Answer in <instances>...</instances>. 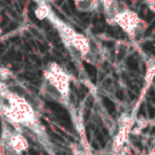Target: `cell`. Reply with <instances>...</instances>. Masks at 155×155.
<instances>
[{
    "mask_svg": "<svg viewBox=\"0 0 155 155\" xmlns=\"http://www.w3.org/2000/svg\"><path fill=\"white\" fill-rule=\"evenodd\" d=\"M35 14L38 18L48 19L52 24L53 27L56 29V31L59 32L63 44L65 45L69 53L75 59L96 64V52L91 48L90 40L85 35L79 34L70 26L65 24L57 16L54 15L50 8H48L47 6H39Z\"/></svg>",
    "mask_w": 155,
    "mask_h": 155,
    "instance_id": "obj_1",
    "label": "cell"
},
{
    "mask_svg": "<svg viewBox=\"0 0 155 155\" xmlns=\"http://www.w3.org/2000/svg\"><path fill=\"white\" fill-rule=\"evenodd\" d=\"M71 78L62 66L54 62L49 63L44 70L42 93L45 98L67 105L70 95Z\"/></svg>",
    "mask_w": 155,
    "mask_h": 155,
    "instance_id": "obj_2",
    "label": "cell"
},
{
    "mask_svg": "<svg viewBox=\"0 0 155 155\" xmlns=\"http://www.w3.org/2000/svg\"><path fill=\"white\" fill-rule=\"evenodd\" d=\"M0 109L6 119L14 125H24L29 127H36L37 120L34 109L21 97L2 90L0 93Z\"/></svg>",
    "mask_w": 155,
    "mask_h": 155,
    "instance_id": "obj_3",
    "label": "cell"
},
{
    "mask_svg": "<svg viewBox=\"0 0 155 155\" xmlns=\"http://www.w3.org/2000/svg\"><path fill=\"white\" fill-rule=\"evenodd\" d=\"M112 19L114 24H117L123 30L129 37L136 38L147 28V24L137 15L136 13L127 8L114 4L112 10Z\"/></svg>",
    "mask_w": 155,
    "mask_h": 155,
    "instance_id": "obj_4",
    "label": "cell"
},
{
    "mask_svg": "<svg viewBox=\"0 0 155 155\" xmlns=\"http://www.w3.org/2000/svg\"><path fill=\"white\" fill-rule=\"evenodd\" d=\"M75 9L80 12H91L98 9L97 0H73Z\"/></svg>",
    "mask_w": 155,
    "mask_h": 155,
    "instance_id": "obj_5",
    "label": "cell"
},
{
    "mask_svg": "<svg viewBox=\"0 0 155 155\" xmlns=\"http://www.w3.org/2000/svg\"><path fill=\"white\" fill-rule=\"evenodd\" d=\"M3 154V146H2V143H1V140H0V155Z\"/></svg>",
    "mask_w": 155,
    "mask_h": 155,
    "instance_id": "obj_6",
    "label": "cell"
},
{
    "mask_svg": "<svg viewBox=\"0 0 155 155\" xmlns=\"http://www.w3.org/2000/svg\"><path fill=\"white\" fill-rule=\"evenodd\" d=\"M78 155H81V154H78Z\"/></svg>",
    "mask_w": 155,
    "mask_h": 155,
    "instance_id": "obj_7",
    "label": "cell"
}]
</instances>
